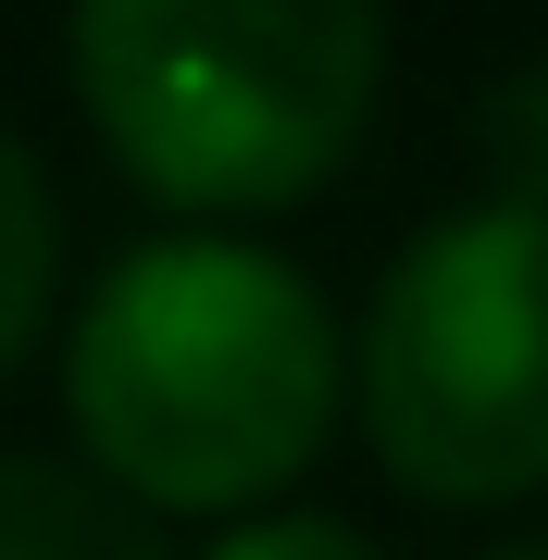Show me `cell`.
<instances>
[{
  "label": "cell",
  "instance_id": "6",
  "mask_svg": "<svg viewBox=\"0 0 548 560\" xmlns=\"http://www.w3.org/2000/svg\"><path fill=\"white\" fill-rule=\"evenodd\" d=\"M487 162H499V200H524V212H548V62H524V75H499V101H487Z\"/></svg>",
  "mask_w": 548,
  "mask_h": 560
},
{
  "label": "cell",
  "instance_id": "5",
  "mask_svg": "<svg viewBox=\"0 0 548 560\" xmlns=\"http://www.w3.org/2000/svg\"><path fill=\"white\" fill-rule=\"evenodd\" d=\"M50 249H62L50 175H38L25 138H0V374L25 361V337H38V312H50Z\"/></svg>",
  "mask_w": 548,
  "mask_h": 560
},
{
  "label": "cell",
  "instance_id": "4",
  "mask_svg": "<svg viewBox=\"0 0 548 560\" xmlns=\"http://www.w3.org/2000/svg\"><path fill=\"white\" fill-rule=\"evenodd\" d=\"M0 560H163L138 499H113L101 474H62V460H0Z\"/></svg>",
  "mask_w": 548,
  "mask_h": 560
},
{
  "label": "cell",
  "instance_id": "3",
  "mask_svg": "<svg viewBox=\"0 0 548 560\" xmlns=\"http://www.w3.org/2000/svg\"><path fill=\"white\" fill-rule=\"evenodd\" d=\"M374 460L436 511L548 486V212L474 200L424 224L362 324Z\"/></svg>",
  "mask_w": 548,
  "mask_h": 560
},
{
  "label": "cell",
  "instance_id": "1",
  "mask_svg": "<svg viewBox=\"0 0 548 560\" xmlns=\"http://www.w3.org/2000/svg\"><path fill=\"white\" fill-rule=\"evenodd\" d=\"M88 460L138 511H249L312 474L337 423V324L275 249H125L62 361Z\"/></svg>",
  "mask_w": 548,
  "mask_h": 560
},
{
  "label": "cell",
  "instance_id": "2",
  "mask_svg": "<svg viewBox=\"0 0 548 560\" xmlns=\"http://www.w3.org/2000/svg\"><path fill=\"white\" fill-rule=\"evenodd\" d=\"M386 0H75V88L175 212H275L349 162Z\"/></svg>",
  "mask_w": 548,
  "mask_h": 560
},
{
  "label": "cell",
  "instance_id": "7",
  "mask_svg": "<svg viewBox=\"0 0 548 560\" xmlns=\"http://www.w3.org/2000/svg\"><path fill=\"white\" fill-rule=\"evenodd\" d=\"M212 560H386V548L325 523V511H263V523H237V536H212Z\"/></svg>",
  "mask_w": 548,
  "mask_h": 560
},
{
  "label": "cell",
  "instance_id": "8",
  "mask_svg": "<svg viewBox=\"0 0 548 560\" xmlns=\"http://www.w3.org/2000/svg\"><path fill=\"white\" fill-rule=\"evenodd\" d=\"M487 560H548V536H524V548H487Z\"/></svg>",
  "mask_w": 548,
  "mask_h": 560
}]
</instances>
